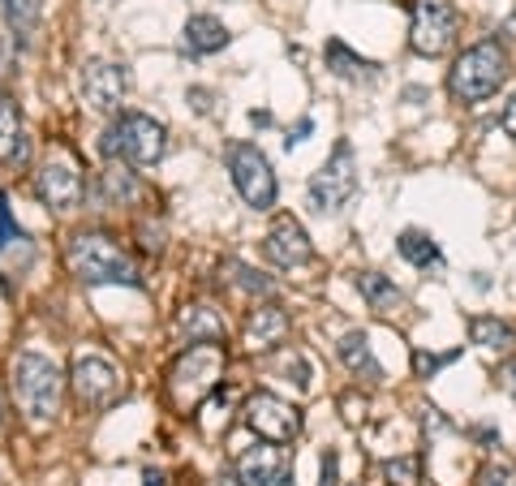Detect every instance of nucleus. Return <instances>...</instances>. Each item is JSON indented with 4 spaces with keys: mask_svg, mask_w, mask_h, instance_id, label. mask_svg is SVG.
Wrapping results in <instances>:
<instances>
[{
    "mask_svg": "<svg viewBox=\"0 0 516 486\" xmlns=\"http://www.w3.org/2000/svg\"><path fill=\"white\" fill-rule=\"evenodd\" d=\"M323 56H327V69H332L336 78H370L375 74V61H366V56H357L349 44H340V39H327V48H323Z\"/></svg>",
    "mask_w": 516,
    "mask_h": 486,
    "instance_id": "5701e85b",
    "label": "nucleus"
},
{
    "mask_svg": "<svg viewBox=\"0 0 516 486\" xmlns=\"http://www.w3.org/2000/svg\"><path fill=\"white\" fill-rule=\"evenodd\" d=\"M263 254L276 267L284 271H293V267H306L314 259V246H310V237H306V228H301L293 216H280L276 224H271V233L263 241Z\"/></svg>",
    "mask_w": 516,
    "mask_h": 486,
    "instance_id": "4468645a",
    "label": "nucleus"
},
{
    "mask_svg": "<svg viewBox=\"0 0 516 486\" xmlns=\"http://www.w3.org/2000/svg\"><path fill=\"white\" fill-rule=\"evenodd\" d=\"M13 392H18V405H22L26 418H31L35 426H43L61 413L65 379H61V370H56L52 357L22 353L18 362H13Z\"/></svg>",
    "mask_w": 516,
    "mask_h": 486,
    "instance_id": "7ed1b4c3",
    "label": "nucleus"
},
{
    "mask_svg": "<svg viewBox=\"0 0 516 486\" xmlns=\"http://www.w3.org/2000/svg\"><path fill=\"white\" fill-rule=\"evenodd\" d=\"M99 147H104L108 160H125V164H138V168H151V164L164 160L168 134H164L160 121L147 117V112H121V117L108 125V134H104Z\"/></svg>",
    "mask_w": 516,
    "mask_h": 486,
    "instance_id": "20e7f679",
    "label": "nucleus"
},
{
    "mask_svg": "<svg viewBox=\"0 0 516 486\" xmlns=\"http://www.w3.org/2000/svg\"><path fill=\"white\" fill-rule=\"evenodd\" d=\"M0 18H5V26L22 44V39L35 35V26L43 18V0H0Z\"/></svg>",
    "mask_w": 516,
    "mask_h": 486,
    "instance_id": "393cba45",
    "label": "nucleus"
},
{
    "mask_svg": "<svg viewBox=\"0 0 516 486\" xmlns=\"http://www.w3.org/2000/svg\"><path fill=\"white\" fill-rule=\"evenodd\" d=\"M499 388H504L508 396H516V357H512V362H504V366H499Z\"/></svg>",
    "mask_w": 516,
    "mask_h": 486,
    "instance_id": "72a5a7b5",
    "label": "nucleus"
},
{
    "mask_svg": "<svg viewBox=\"0 0 516 486\" xmlns=\"http://www.w3.org/2000/svg\"><path fill=\"white\" fill-rule=\"evenodd\" d=\"M69 383H74V392H78V400H82L86 409H104L121 392L117 366H112L108 357H99V353H82L78 362H74V375H69Z\"/></svg>",
    "mask_w": 516,
    "mask_h": 486,
    "instance_id": "9b49d317",
    "label": "nucleus"
},
{
    "mask_svg": "<svg viewBox=\"0 0 516 486\" xmlns=\"http://www.w3.org/2000/svg\"><path fill=\"white\" fill-rule=\"evenodd\" d=\"M387 486H418L422 482V456H396L383 465Z\"/></svg>",
    "mask_w": 516,
    "mask_h": 486,
    "instance_id": "cd10ccee",
    "label": "nucleus"
},
{
    "mask_svg": "<svg viewBox=\"0 0 516 486\" xmlns=\"http://www.w3.org/2000/svg\"><path fill=\"white\" fill-rule=\"evenodd\" d=\"M0 160L26 164V134H22V112L18 104L0 91Z\"/></svg>",
    "mask_w": 516,
    "mask_h": 486,
    "instance_id": "6ab92c4d",
    "label": "nucleus"
},
{
    "mask_svg": "<svg viewBox=\"0 0 516 486\" xmlns=\"http://www.w3.org/2000/svg\"><path fill=\"white\" fill-rule=\"evenodd\" d=\"M5 254H13V263H18V276L26 267H31V259H35V246H31V237L22 233L18 224H13V216H9V207L0 203V259Z\"/></svg>",
    "mask_w": 516,
    "mask_h": 486,
    "instance_id": "4be33fe9",
    "label": "nucleus"
},
{
    "mask_svg": "<svg viewBox=\"0 0 516 486\" xmlns=\"http://www.w3.org/2000/svg\"><path fill=\"white\" fill-rule=\"evenodd\" d=\"M246 426L267 443H293L301 431V409H293L276 392H254L246 400Z\"/></svg>",
    "mask_w": 516,
    "mask_h": 486,
    "instance_id": "1a4fd4ad",
    "label": "nucleus"
},
{
    "mask_svg": "<svg viewBox=\"0 0 516 486\" xmlns=\"http://www.w3.org/2000/svg\"><path fill=\"white\" fill-rule=\"evenodd\" d=\"M35 190H39V198H43V203H48L52 211H74V207L82 203V194H86V181H82V173H78V164L69 160L65 151H56V155H48V160H43L39 177H35Z\"/></svg>",
    "mask_w": 516,
    "mask_h": 486,
    "instance_id": "9d476101",
    "label": "nucleus"
},
{
    "mask_svg": "<svg viewBox=\"0 0 516 486\" xmlns=\"http://www.w3.org/2000/svg\"><path fill=\"white\" fill-rule=\"evenodd\" d=\"M241 482V474H220V486H237Z\"/></svg>",
    "mask_w": 516,
    "mask_h": 486,
    "instance_id": "c9c22d12",
    "label": "nucleus"
},
{
    "mask_svg": "<svg viewBox=\"0 0 516 486\" xmlns=\"http://www.w3.org/2000/svg\"><path fill=\"white\" fill-rule=\"evenodd\" d=\"M220 271H228V280H233L241 293H254V297H271V293H276V284H271V280L263 276V271H254V267L237 263V259H228Z\"/></svg>",
    "mask_w": 516,
    "mask_h": 486,
    "instance_id": "bb28decb",
    "label": "nucleus"
},
{
    "mask_svg": "<svg viewBox=\"0 0 516 486\" xmlns=\"http://www.w3.org/2000/svg\"><path fill=\"white\" fill-rule=\"evenodd\" d=\"M357 293H362L370 302V310H379V314H392V310L405 306V293H400L387 276H379V271H362V276H357Z\"/></svg>",
    "mask_w": 516,
    "mask_h": 486,
    "instance_id": "aec40b11",
    "label": "nucleus"
},
{
    "mask_svg": "<svg viewBox=\"0 0 516 486\" xmlns=\"http://www.w3.org/2000/svg\"><path fill=\"white\" fill-rule=\"evenodd\" d=\"M138 194H142V181H138V173H129V164L121 160H112L108 168H104V198L112 207H129V203H138Z\"/></svg>",
    "mask_w": 516,
    "mask_h": 486,
    "instance_id": "412c9836",
    "label": "nucleus"
},
{
    "mask_svg": "<svg viewBox=\"0 0 516 486\" xmlns=\"http://www.w3.org/2000/svg\"><path fill=\"white\" fill-rule=\"evenodd\" d=\"M499 125H504V134L516 142V91H512V99H508V108H504V117H499Z\"/></svg>",
    "mask_w": 516,
    "mask_h": 486,
    "instance_id": "f704fd0d",
    "label": "nucleus"
},
{
    "mask_svg": "<svg viewBox=\"0 0 516 486\" xmlns=\"http://www.w3.org/2000/svg\"><path fill=\"white\" fill-rule=\"evenodd\" d=\"M65 263L82 284H129V289L142 284L134 259L108 233H74L65 246Z\"/></svg>",
    "mask_w": 516,
    "mask_h": 486,
    "instance_id": "f03ea898",
    "label": "nucleus"
},
{
    "mask_svg": "<svg viewBox=\"0 0 516 486\" xmlns=\"http://www.w3.org/2000/svg\"><path fill=\"white\" fill-rule=\"evenodd\" d=\"M177 332L190 340V345H220V340H224V319L211 306L194 302V306H185L177 314Z\"/></svg>",
    "mask_w": 516,
    "mask_h": 486,
    "instance_id": "dca6fc26",
    "label": "nucleus"
},
{
    "mask_svg": "<svg viewBox=\"0 0 516 486\" xmlns=\"http://www.w3.org/2000/svg\"><path fill=\"white\" fill-rule=\"evenodd\" d=\"M228 177H233L237 194L246 198V207L254 211L276 207V173H271V160L254 142H233L228 147Z\"/></svg>",
    "mask_w": 516,
    "mask_h": 486,
    "instance_id": "423d86ee",
    "label": "nucleus"
},
{
    "mask_svg": "<svg viewBox=\"0 0 516 486\" xmlns=\"http://www.w3.org/2000/svg\"><path fill=\"white\" fill-rule=\"evenodd\" d=\"M224 379V349L220 345H190L181 353V362L168 370V392L181 409H194L215 383Z\"/></svg>",
    "mask_w": 516,
    "mask_h": 486,
    "instance_id": "39448f33",
    "label": "nucleus"
},
{
    "mask_svg": "<svg viewBox=\"0 0 516 486\" xmlns=\"http://www.w3.org/2000/svg\"><path fill=\"white\" fill-rule=\"evenodd\" d=\"M237 474L246 486H284L293 474V461L284 452V443H254V448L237 461Z\"/></svg>",
    "mask_w": 516,
    "mask_h": 486,
    "instance_id": "f8f14e48",
    "label": "nucleus"
},
{
    "mask_svg": "<svg viewBox=\"0 0 516 486\" xmlns=\"http://www.w3.org/2000/svg\"><path fill=\"white\" fill-rule=\"evenodd\" d=\"M18 74V35L0 31V78Z\"/></svg>",
    "mask_w": 516,
    "mask_h": 486,
    "instance_id": "7c9ffc66",
    "label": "nucleus"
},
{
    "mask_svg": "<svg viewBox=\"0 0 516 486\" xmlns=\"http://www.w3.org/2000/svg\"><path fill=\"white\" fill-rule=\"evenodd\" d=\"M508 78V52L499 48V39H478L469 44L448 69V95L456 104H482L491 99Z\"/></svg>",
    "mask_w": 516,
    "mask_h": 486,
    "instance_id": "f257e3e1",
    "label": "nucleus"
},
{
    "mask_svg": "<svg viewBox=\"0 0 516 486\" xmlns=\"http://www.w3.org/2000/svg\"><path fill=\"white\" fill-rule=\"evenodd\" d=\"M319 486H340V456L336 452H323V478Z\"/></svg>",
    "mask_w": 516,
    "mask_h": 486,
    "instance_id": "473e14b6",
    "label": "nucleus"
},
{
    "mask_svg": "<svg viewBox=\"0 0 516 486\" xmlns=\"http://www.w3.org/2000/svg\"><path fill=\"white\" fill-rule=\"evenodd\" d=\"M0 431H5V392H0Z\"/></svg>",
    "mask_w": 516,
    "mask_h": 486,
    "instance_id": "e433bc0d",
    "label": "nucleus"
},
{
    "mask_svg": "<svg viewBox=\"0 0 516 486\" xmlns=\"http://www.w3.org/2000/svg\"><path fill=\"white\" fill-rule=\"evenodd\" d=\"M284 336H289V314H284L280 306H254L250 310V319H246V345L254 353H267V349H276L284 345Z\"/></svg>",
    "mask_w": 516,
    "mask_h": 486,
    "instance_id": "2eb2a0df",
    "label": "nucleus"
},
{
    "mask_svg": "<svg viewBox=\"0 0 516 486\" xmlns=\"http://www.w3.org/2000/svg\"><path fill=\"white\" fill-rule=\"evenodd\" d=\"M469 340L478 349H508L516 340V327L504 323V319H495V314H473L469 319Z\"/></svg>",
    "mask_w": 516,
    "mask_h": 486,
    "instance_id": "b1692460",
    "label": "nucleus"
},
{
    "mask_svg": "<svg viewBox=\"0 0 516 486\" xmlns=\"http://www.w3.org/2000/svg\"><path fill=\"white\" fill-rule=\"evenodd\" d=\"M129 91V74L125 65H108V61H95L82 69V99L91 104L95 112H117L121 99Z\"/></svg>",
    "mask_w": 516,
    "mask_h": 486,
    "instance_id": "ddd939ff",
    "label": "nucleus"
},
{
    "mask_svg": "<svg viewBox=\"0 0 516 486\" xmlns=\"http://www.w3.org/2000/svg\"><path fill=\"white\" fill-rule=\"evenodd\" d=\"M280 370H289V375H297L301 388H306V383H310V366L301 362V353H284V357H280Z\"/></svg>",
    "mask_w": 516,
    "mask_h": 486,
    "instance_id": "2f4dec72",
    "label": "nucleus"
},
{
    "mask_svg": "<svg viewBox=\"0 0 516 486\" xmlns=\"http://www.w3.org/2000/svg\"><path fill=\"white\" fill-rule=\"evenodd\" d=\"M310 207L314 211H340L349 198L357 194V160H353V142L340 138L336 151L327 155V164L319 168V173L310 177Z\"/></svg>",
    "mask_w": 516,
    "mask_h": 486,
    "instance_id": "0eeeda50",
    "label": "nucleus"
},
{
    "mask_svg": "<svg viewBox=\"0 0 516 486\" xmlns=\"http://www.w3.org/2000/svg\"><path fill=\"white\" fill-rule=\"evenodd\" d=\"M456 357H461V349H452V353H426V349H418L413 353V370H418V379H435L443 366H452Z\"/></svg>",
    "mask_w": 516,
    "mask_h": 486,
    "instance_id": "c85d7f7f",
    "label": "nucleus"
},
{
    "mask_svg": "<svg viewBox=\"0 0 516 486\" xmlns=\"http://www.w3.org/2000/svg\"><path fill=\"white\" fill-rule=\"evenodd\" d=\"M396 250H400V259L413 263V267L439 263V246L430 241V233H422V228H405V233L396 237Z\"/></svg>",
    "mask_w": 516,
    "mask_h": 486,
    "instance_id": "a878e982",
    "label": "nucleus"
},
{
    "mask_svg": "<svg viewBox=\"0 0 516 486\" xmlns=\"http://www.w3.org/2000/svg\"><path fill=\"white\" fill-rule=\"evenodd\" d=\"M181 44H185V52H194V56H211V52L228 48V26L220 18H211V13H194V18L185 22Z\"/></svg>",
    "mask_w": 516,
    "mask_h": 486,
    "instance_id": "f3484780",
    "label": "nucleus"
},
{
    "mask_svg": "<svg viewBox=\"0 0 516 486\" xmlns=\"http://www.w3.org/2000/svg\"><path fill=\"white\" fill-rule=\"evenodd\" d=\"M478 486H516V465L512 461H491L478 469Z\"/></svg>",
    "mask_w": 516,
    "mask_h": 486,
    "instance_id": "c756f323",
    "label": "nucleus"
},
{
    "mask_svg": "<svg viewBox=\"0 0 516 486\" xmlns=\"http://www.w3.org/2000/svg\"><path fill=\"white\" fill-rule=\"evenodd\" d=\"M336 353H340V362L353 370L357 379H366V383H379L383 379V366H379V357H375V349H370V336L366 332H349L336 345Z\"/></svg>",
    "mask_w": 516,
    "mask_h": 486,
    "instance_id": "a211bd4d",
    "label": "nucleus"
},
{
    "mask_svg": "<svg viewBox=\"0 0 516 486\" xmlns=\"http://www.w3.org/2000/svg\"><path fill=\"white\" fill-rule=\"evenodd\" d=\"M456 13L452 0H413V22H409V48L418 56H443L456 44Z\"/></svg>",
    "mask_w": 516,
    "mask_h": 486,
    "instance_id": "6e6552de",
    "label": "nucleus"
}]
</instances>
